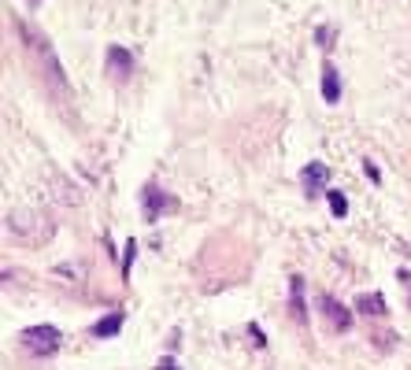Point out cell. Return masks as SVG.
<instances>
[{"label": "cell", "mask_w": 411, "mask_h": 370, "mask_svg": "<svg viewBox=\"0 0 411 370\" xmlns=\"http://www.w3.org/2000/svg\"><path fill=\"white\" fill-rule=\"evenodd\" d=\"M356 311L382 319V315H385V300H382V292H363V297H356Z\"/></svg>", "instance_id": "ba28073f"}, {"label": "cell", "mask_w": 411, "mask_h": 370, "mask_svg": "<svg viewBox=\"0 0 411 370\" xmlns=\"http://www.w3.org/2000/svg\"><path fill=\"white\" fill-rule=\"evenodd\" d=\"M289 308H293V319L304 322L308 311H304V278H289Z\"/></svg>", "instance_id": "52a82bcc"}, {"label": "cell", "mask_w": 411, "mask_h": 370, "mask_svg": "<svg viewBox=\"0 0 411 370\" xmlns=\"http://www.w3.org/2000/svg\"><path fill=\"white\" fill-rule=\"evenodd\" d=\"M30 4H37V0H30Z\"/></svg>", "instance_id": "5bb4252c"}, {"label": "cell", "mask_w": 411, "mask_h": 370, "mask_svg": "<svg viewBox=\"0 0 411 370\" xmlns=\"http://www.w3.org/2000/svg\"><path fill=\"white\" fill-rule=\"evenodd\" d=\"M326 182H330V167L319 159H311L304 170H300V185H304L308 197H326Z\"/></svg>", "instance_id": "7a4b0ae2"}, {"label": "cell", "mask_w": 411, "mask_h": 370, "mask_svg": "<svg viewBox=\"0 0 411 370\" xmlns=\"http://www.w3.org/2000/svg\"><path fill=\"white\" fill-rule=\"evenodd\" d=\"M19 341H23V348L34 352V355H56L60 344H63V333L56 326H26V330L19 333Z\"/></svg>", "instance_id": "6da1fadb"}, {"label": "cell", "mask_w": 411, "mask_h": 370, "mask_svg": "<svg viewBox=\"0 0 411 370\" xmlns=\"http://www.w3.org/2000/svg\"><path fill=\"white\" fill-rule=\"evenodd\" d=\"M363 170H367V178H371V182H382V170H378V167H374V163H371V159H367V163H363Z\"/></svg>", "instance_id": "7c38bea8"}, {"label": "cell", "mask_w": 411, "mask_h": 370, "mask_svg": "<svg viewBox=\"0 0 411 370\" xmlns=\"http://www.w3.org/2000/svg\"><path fill=\"white\" fill-rule=\"evenodd\" d=\"M134 256H137V241L130 237V241H126V259H123V278L130 274V267H134Z\"/></svg>", "instance_id": "8fae6325"}, {"label": "cell", "mask_w": 411, "mask_h": 370, "mask_svg": "<svg viewBox=\"0 0 411 370\" xmlns=\"http://www.w3.org/2000/svg\"><path fill=\"white\" fill-rule=\"evenodd\" d=\"M319 308H322V315H326V322L333 326V330H341V333L352 330V311L344 308V303L333 300L330 292H322V297H319Z\"/></svg>", "instance_id": "277c9868"}, {"label": "cell", "mask_w": 411, "mask_h": 370, "mask_svg": "<svg viewBox=\"0 0 411 370\" xmlns=\"http://www.w3.org/2000/svg\"><path fill=\"white\" fill-rule=\"evenodd\" d=\"M326 200H330V211L338 215V219H344V215H349V200H344V193L326 189Z\"/></svg>", "instance_id": "30bf717a"}, {"label": "cell", "mask_w": 411, "mask_h": 370, "mask_svg": "<svg viewBox=\"0 0 411 370\" xmlns=\"http://www.w3.org/2000/svg\"><path fill=\"white\" fill-rule=\"evenodd\" d=\"M322 100H326V104L341 100V74H338V67H333L330 60L322 63Z\"/></svg>", "instance_id": "8992f818"}, {"label": "cell", "mask_w": 411, "mask_h": 370, "mask_svg": "<svg viewBox=\"0 0 411 370\" xmlns=\"http://www.w3.org/2000/svg\"><path fill=\"white\" fill-rule=\"evenodd\" d=\"M119 330H123V311H112L107 319H100L93 326V337H115Z\"/></svg>", "instance_id": "9c48e42d"}, {"label": "cell", "mask_w": 411, "mask_h": 370, "mask_svg": "<svg viewBox=\"0 0 411 370\" xmlns=\"http://www.w3.org/2000/svg\"><path fill=\"white\" fill-rule=\"evenodd\" d=\"M104 71L112 74L115 82H126L130 74H134V52H126L123 45H112L104 56Z\"/></svg>", "instance_id": "3957f363"}, {"label": "cell", "mask_w": 411, "mask_h": 370, "mask_svg": "<svg viewBox=\"0 0 411 370\" xmlns=\"http://www.w3.org/2000/svg\"><path fill=\"white\" fill-rule=\"evenodd\" d=\"M141 200H145V219H148V222H156V219H159V211H175V208H178L175 197H164V193H159L156 185H145Z\"/></svg>", "instance_id": "5b68a950"}, {"label": "cell", "mask_w": 411, "mask_h": 370, "mask_svg": "<svg viewBox=\"0 0 411 370\" xmlns=\"http://www.w3.org/2000/svg\"><path fill=\"white\" fill-rule=\"evenodd\" d=\"M156 370H182V367H178L170 355H167V359H159V367H156Z\"/></svg>", "instance_id": "4fadbf2b"}]
</instances>
